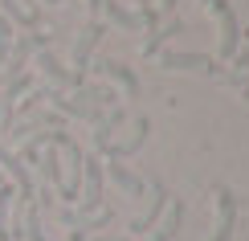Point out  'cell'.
Segmentation results:
<instances>
[{
  "label": "cell",
  "mask_w": 249,
  "mask_h": 241,
  "mask_svg": "<svg viewBox=\"0 0 249 241\" xmlns=\"http://www.w3.org/2000/svg\"><path fill=\"white\" fill-rule=\"evenodd\" d=\"M163 70H192V74H221V61L204 57V54H180V49H168L163 54Z\"/></svg>",
  "instance_id": "4"
},
{
  "label": "cell",
  "mask_w": 249,
  "mask_h": 241,
  "mask_svg": "<svg viewBox=\"0 0 249 241\" xmlns=\"http://www.w3.org/2000/svg\"><path fill=\"white\" fill-rule=\"evenodd\" d=\"M86 8H90V17L98 20V13H102V0H86Z\"/></svg>",
  "instance_id": "19"
},
{
  "label": "cell",
  "mask_w": 249,
  "mask_h": 241,
  "mask_svg": "<svg viewBox=\"0 0 249 241\" xmlns=\"http://www.w3.org/2000/svg\"><path fill=\"white\" fill-rule=\"evenodd\" d=\"M8 201H13V188L0 180V241H8Z\"/></svg>",
  "instance_id": "16"
},
{
  "label": "cell",
  "mask_w": 249,
  "mask_h": 241,
  "mask_svg": "<svg viewBox=\"0 0 249 241\" xmlns=\"http://www.w3.org/2000/svg\"><path fill=\"white\" fill-rule=\"evenodd\" d=\"M147 135H151V119H147V114H139V119H135V135H131V139H127V143L107 139V143L98 148V155H102V160H127V155H135L143 143H147Z\"/></svg>",
  "instance_id": "2"
},
{
  "label": "cell",
  "mask_w": 249,
  "mask_h": 241,
  "mask_svg": "<svg viewBox=\"0 0 249 241\" xmlns=\"http://www.w3.org/2000/svg\"><path fill=\"white\" fill-rule=\"evenodd\" d=\"M0 8H4V17H13L17 25H25V29H37V17H29L25 8L17 4V0H0Z\"/></svg>",
  "instance_id": "15"
},
{
  "label": "cell",
  "mask_w": 249,
  "mask_h": 241,
  "mask_svg": "<svg viewBox=\"0 0 249 241\" xmlns=\"http://www.w3.org/2000/svg\"><path fill=\"white\" fill-rule=\"evenodd\" d=\"M229 86H237V90H249V70H245V74H233V78H229Z\"/></svg>",
  "instance_id": "18"
},
{
  "label": "cell",
  "mask_w": 249,
  "mask_h": 241,
  "mask_svg": "<svg viewBox=\"0 0 249 241\" xmlns=\"http://www.w3.org/2000/svg\"><path fill=\"white\" fill-rule=\"evenodd\" d=\"M147 188H151V208L139 217V221H131V225H127L131 233H151V229H155V221L163 217V208H168V188H163L160 180H147Z\"/></svg>",
  "instance_id": "6"
},
{
  "label": "cell",
  "mask_w": 249,
  "mask_h": 241,
  "mask_svg": "<svg viewBox=\"0 0 249 241\" xmlns=\"http://www.w3.org/2000/svg\"><path fill=\"white\" fill-rule=\"evenodd\" d=\"M98 41H102V25H98V20H90V25L86 29H82V37L74 41V78H82V82H86V66H90V49H94L98 45Z\"/></svg>",
  "instance_id": "8"
},
{
  "label": "cell",
  "mask_w": 249,
  "mask_h": 241,
  "mask_svg": "<svg viewBox=\"0 0 249 241\" xmlns=\"http://www.w3.org/2000/svg\"><path fill=\"white\" fill-rule=\"evenodd\" d=\"M45 4H61V0H45Z\"/></svg>",
  "instance_id": "22"
},
{
  "label": "cell",
  "mask_w": 249,
  "mask_h": 241,
  "mask_svg": "<svg viewBox=\"0 0 249 241\" xmlns=\"http://www.w3.org/2000/svg\"><path fill=\"white\" fill-rule=\"evenodd\" d=\"M94 241H131V237H94Z\"/></svg>",
  "instance_id": "21"
},
{
  "label": "cell",
  "mask_w": 249,
  "mask_h": 241,
  "mask_svg": "<svg viewBox=\"0 0 249 241\" xmlns=\"http://www.w3.org/2000/svg\"><path fill=\"white\" fill-rule=\"evenodd\" d=\"M233 225H237V196L229 192V188H216V225H213L209 241H229Z\"/></svg>",
  "instance_id": "3"
},
{
  "label": "cell",
  "mask_w": 249,
  "mask_h": 241,
  "mask_svg": "<svg viewBox=\"0 0 249 241\" xmlns=\"http://www.w3.org/2000/svg\"><path fill=\"white\" fill-rule=\"evenodd\" d=\"M25 237L29 241H45V229H41V208L25 204Z\"/></svg>",
  "instance_id": "14"
},
{
  "label": "cell",
  "mask_w": 249,
  "mask_h": 241,
  "mask_svg": "<svg viewBox=\"0 0 249 241\" xmlns=\"http://www.w3.org/2000/svg\"><path fill=\"white\" fill-rule=\"evenodd\" d=\"M176 33H184V20H180V17H176V20H168V25H160V29H155V33H151L147 41H143V57L160 54V49H163V41H172Z\"/></svg>",
  "instance_id": "12"
},
{
  "label": "cell",
  "mask_w": 249,
  "mask_h": 241,
  "mask_svg": "<svg viewBox=\"0 0 249 241\" xmlns=\"http://www.w3.org/2000/svg\"><path fill=\"white\" fill-rule=\"evenodd\" d=\"M102 8H107V20H115L119 29H139V17L127 13V8L119 4V0H102Z\"/></svg>",
  "instance_id": "13"
},
{
  "label": "cell",
  "mask_w": 249,
  "mask_h": 241,
  "mask_svg": "<svg viewBox=\"0 0 249 241\" xmlns=\"http://www.w3.org/2000/svg\"><path fill=\"white\" fill-rule=\"evenodd\" d=\"M94 74H98V78H110V82H119V86L127 90V94H139V78H135L131 70L123 66V61H98V66H94Z\"/></svg>",
  "instance_id": "10"
},
{
  "label": "cell",
  "mask_w": 249,
  "mask_h": 241,
  "mask_svg": "<svg viewBox=\"0 0 249 241\" xmlns=\"http://www.w3.org/2000/svg\"><path fill=\"white\" fill-rule=\"evenodd\" d=\"M37 70H41V74H45L49 82H53V86H74V90H82V86H86V82H82V78H74V70H66L53 54H49V49H37Z\"/></svg>",
  "instance_id": "7"
},
{
  "label": "cell",
  "mask_w": 249,
  "mask_h": 241,
  "mask_svg": "<svg viewBox=\"0 0 249 241\" xmlns=\"http://www.w3.org/2000/svg\"><path fill=\"white\" fill-rule=\"evenodd\" d=\"M160 8L163 13H176V0H160Z\"/></svg>",
  "instance_id": "20"
},
{
  "label": "cell",
  "mask_w": 249,
  "mask_h": 241,
  "mask_svg": "<svg viewBox=\"0 0 249 241\" xmlns=\"http://www.w3.org/2000/svg\"><path fill=\"white\" fill-rule=\"evenodd\" d=\"M45 180L61 188V164H57V148H45Z\"/></svg>",
  "instance_id": "17"
},
{
  "label": "cell",
  "mask_w": 249,
  "mask_h": 241,
  "mask_svg": "<svg viewBox=\"0 0 249 241\" xmlns=\"http://www.w3.org/2000/svg\"><path fill=\"white\" fill-rule=\"evenodd\" d=\"M107 176H110V180H115V184H119L127 196H143V176H135L127 164H119V160H107Z\"/></svg>",
  "instance_id": "11"
},
{
  "label": "cell",
  "mask_w": 249,
  "mask_h": 241,
  "mask_svg": "<svg viewBox=\"0 0 249 241\" xmlns=\"http://www.w3.org/2000/svg\"><path fill=\"white\" fill-rule=\"evenodd\" d=\"M204 8H213L221 17V61H233L237 54V41H241V29H237V17L225 0H204Z\"/></svg>",
  "instance_id": "1"
},
{
  "label": "cell",
  "mask_w": 249,
  "mask_h": 241,
  "mask_svg": "<svg viewBox=\"0 0 249 241\" xmlns=\"http://www.w3.org/2000/svg\"><path fill=\"white\" fill-rule=\"evenodd\" d=\"M180 225H184V196H176V201H168V208H163V225L155 229L147 241H172L180 233Z\"/></svg>",
  "instance_id": "9"
},
{
  "label": "cell",
  "mask_w": 249,
  "mask_h": 241,
  "mask_svg": "<svg viewBox=\"0 0 249 241\" xmlns=\"http://www.w3.org/2000/svg\"><path fill=\"white\" fill-rule=\"evenodd\" d=\"M41 45H45V37H41V33H25V37H17L13 54L4 57V74H0V78H17V74H25L29 54H33V49H41Z\"/></svg>",
  "instance_id": "5"
}]
</instances>
